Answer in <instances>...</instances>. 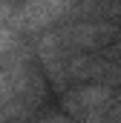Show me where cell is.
I'll use <instances>...</instances> for the list:
<instances>
[{
  "instance_id": "5b68a950",
  "label": "cell",
  "mask_w": 121,
  "mask_h": 123,
  "mask_svg": "<svg viewBox=\"0 0 121 123\" xmlns=\"http://www.w3.org/2000/svg\"><path fill=\"white\" fill-rule=\"evenodd\" d=\"M12 14H15V9H12V3H9V0H0V29H6V26H9V20H12Z\"/></svg>"
},
{
  "instance_id": "8992f818",
  "label": "cell",
  "mask_w": 121,
  "mask_h": 123,
  "mask_svg": "<svg viewBox=\"0 0 121 123\" xmlns=\"http://www.w3.org/2000/svg\"><path fill=\"white\" fill-rule=\"evenodd\" d=\"M38 123H69V120H66V117H60L58 112H49V115H43Z\"/></svg>"
},
{
  "instance_id": "3957f363",
  "label": "cell",
  "mask_w": 121,
  "mask_h": 123,
  "mask_svg": "<svg viewBox=\"0 0 121 123\" xmlns=\"http://www.w3.org/2000/svg\"><path fill=\"white\" fill-rule=\"evenodd\" d=\"M60 49L66 52H92V49H101L107 46L113 37H115V29L104 20H84V23H72L66 29L55 31Z\"/></svg>"
},
{
  "instance_id": "6da1fadb",
  "label": "cell",
  "mask_w": 121,
  "mask_h": 123,
  "mask_svg": "<svg viewBox=\"0 0 121 123\" xmlns=\"http://www.w3.org/2000/svg\"><path fill=\"white\" fill-rule=\"evenodd\" d=\"M72 12V0H23L12 20L9 29L15 31H43L49 26H55L60 17H66Z\"/></svg>"
},
{
  "instance_id": "7a4b0ae2",
  "label": "cell",
  "mask_w": 121,
  "mask_h": 123,
  "mask_svg": "<svg viewBox=\"0 0 121 123\" xmlns=\"http://www.w3.org/2000/svg\"><path fill=\"white\" fill-rule=\"evenodd\" d=\"M66 109L72 115H78L84 123H107L113 106H115V94L110 86L104 83H95V86H78V89H69L63 97Z\"/></svg>"
},
{
  "instance_id": "52a82bcc",
  "label": "cell",
  "mask_w": 121,
  "mask_h": 123,
  "mask_svg": "<svg viewBox=\"0 0 121 123\" xmlns=\"http://www.w3.org/2000/svg\"><path fill=\"white\" fill-rule=\"evenodd\" d=\"M107 123H121V106H113V112H110Z\"/></svg>"
},
{
  "instance_id": "277c9868",
  "label": "cell",
  "mask_w": 121,
  "mask_h": 123,
  "mask_svg": "<svg viewBox=\"0 0 121 123\" xmlns=\"http://www.w3.org/2000/svg\"><path fill=\"white\" fill-rule=\"evenodd\" d=\"M12 97V80H9V72H0V103H6Z\"/></svg>"
}]
</instances>
